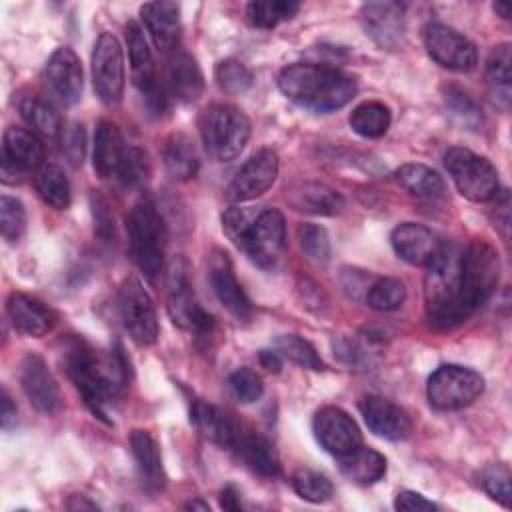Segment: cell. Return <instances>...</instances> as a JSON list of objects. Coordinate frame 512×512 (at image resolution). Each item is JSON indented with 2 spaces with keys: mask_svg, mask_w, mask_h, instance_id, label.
Instances as JSON below:
<instances>
[{
  "mask_svg": "<svg viewBox=\"0 0 512 512\" xmlns=\"http://www.w3.org/2000/svg\"><path fill=\"white\" fill-rule=\"evenodd\" d=\"M62 364L86 406L94 416L108 422L106 408L116 400L128 378V366L120 350L102 356L86 340L72 336L62 346Z\"/></svg>",
  "mask_w": 512,
  "mask_h": 512,
  "instance_id": "obj_1",
  "label": "cell"
},
{
  "mask_svg": "<svg viewBox=\"0 0 512 512\" xmlns=\"http://www.w3.org/2000/svg\"><path fill=\"white\" fill-rule=\"evenodd\" d=\"M278 88L294 104L312 112H332L356 96V82L338 68L290 64L278 76Z\"/></svg>",
  "mask_w": 512,
  "mask_h": 512,
  "instance_id": "obj_2",
  "label": "cell"
},
{
  "mask_svg": "<svg viewBox=\"0 0 512 512\" xmlns=\"http://www.w3.org/2000/svg\"><path fill=\"white\" fill-rule=\"evenodd\" d=\"M460 264L462 246L442 242L434 258L426 264L424 298L428 320L436 328H454L462 324L470 314L462 302L460 290Z\"/></svg>",
  "mask_w": 512,
  "mask_h": 512,
  "instance_id": "obj_3",
  "label": "cell"
},
{
  "mask_svg": "<svg viewBox=\"0 0 512 512\" xmlns=\"http://www.w3.org/2000/svg\"><path fill=\"white\" fill-rule=\"evenodd\" d=\"M130 254L142 274L154 282L164 266L166 254V224L152 200H140L126 220Z\"/></svg>",
  "mask_w": 512,
  "mask_h": 512,
  "instance_id": "obj_4",
  "label": "cell"
},
{
  "mask_svg": "<svg viewBox=\"0 0 512 512\" xmlns=\"http://www.w3.org/2000/svg\"><path fill=\"white\" fill-rule=\"evenodd\" d=\"M198 128L204 150L218 162L236 158L250 138L248 116L232 104H210L204 108Z\"/></svg>",
  "mask_w": 512,
  "mask_h": 512,
  "instance_id": "obj_5",
  "label": "cell"
},
{
  "mask_svg": "<svg viewBox=\"0 0 512 512\" xmlns=\"http://www.w3.org/2000/svg\"><path fill=\"white\" fill-rule=\"evenodd\" d=\"M500 278L498 252L482 242L474 240L462 248L460 264V290L466 312L472 316L494 294Z\"/></svg>",
  "mask_w": 512,
  "mask_h": 512,
  "instance_id": "obj_6",
  "label": "cell"
},
{
  "mask_svg": "<svg viewBox=\"0 0 512 512\" xmlns=\"http://www.w3.org/2000/svg\"><path fill=\"white\" fill-rule=\"evenodd\" d=\"M166 308L174 324L196 336H208L214 328V318L198 304L192 292L188 264L182 256L172 258L166 270Z\"/></svg>",
  "mask_w": 512,
  "mask_h": 512,
  "instance_id": "obj_7",
  "label": "cell"
},
{
  "mask_svg": "<svg viewBox=\"0 0 512 512\" xmlns=\"http://www.w3.org/2000/svg\"><path fill=\"white\" fill-rule=\"evenodd\" d=\"M444 166L452 176L458 192L472 202L494 200L500 192L494 164L468 148H448L444 154Z\"/></svg>",
  "mask_w": 512,
  "mask_h": 512,
  "instance_id": "obj_8",
  "label": "cell"
},
{
  "mask_svg": "<svg viewBox=\"0 0 512 512\" xmlns=\"http://www.w3.org/2000/svg\"><path fill=\"white\" fill-rule=\"evenodd\" d=\"M484 392V378L466 366L444 364L432 372L426 384L428 402L436 410H460Z\"/></svg>",
  "mask_w": 512,
  "mask_h": 512,
  "instance_id": "obj_9",
  "label": "cell"
},
{
  "mask_svg": "<svg viewBox=\"0 0 512 512\" xmlns=\"http://www.w3.org/2000/svg\"><path fill=\"white\" fill-rule=\"evenodd\" d=\"M118 314L124 330L138 346H150L158 338V318L152 298L136 278H126L118 292Z\"/></svg>",
  "mask_w": 512,
  "mask_h": 512,
  "instance_id": "obj_10",
  "label": "cell"
},
{
  "mask_svg": "<svg viewBox=\"0 0 512 512\" xmlns=\"http://www.w3.org/2000/svg\"><path fill=\"white\" fill-rule=\"evenodd\" d=\"M92 84L106 106H116L124 92V56L118 38L102 32L92 50Z\"/></svg>",
  "mask_w": 512,
  "mask_h": 512,
  "instance_id": "obj_11",
  "label": "cell"
},
{
  "mask_svg": "<svg viewBox=\"0 0 512 512\" xmlns=\"http://www.w3.org/2000/svg\"><path fill=\"white\" fill-rule=\"evenodd\" d=\"M422 40L430 58L448 70L470 72L478 64L476 46L464 34L446 24H426Z\"/></svg>",
  "mask_w": 512,
  "mask_h": 512,
  "instance_id": "obj_12",
  "label": "cell"
},
{
  "mask_svg": "<svg viewBox=\"0 0 512 512\" xmlns=\"http://www.w3.org/2000/svg\"><path fill=\"white\" fill-rule=\"evenodd\" d=\"M286 242V224L284 216L276 208H262L252 222L240 250L260 268H272Z\"/></svg>",
  "mask_w": 512,
  "mask_h": 512,
  "instance_id": "obj_13",
  "label": "cell"
},
{
  "mask_svg": "<svg viewBox=\"0 0 512 512\" xmlns=\"http://www.w3.org/2000/svg\"><path fill=\"white\" fill-rule=\"evenodd\" d=\"M278 168V154L272 148L258 150L246 160V164L236 172V176L228 184L226 200L238 204L262 196L276 182Z\"/></svg>",
  "mask_w": 512,
  "mask_h": 512,
  "instance_id": "obj_14",
  "label": "cell"
},
{
  "mask_svg": "<svg viewBox=\"0 0 512 512\" xmlns=\"http://www.w3.org/2000/svg\"><path fill=\"white\" fill-rule=\"evenodd\" d=\"M126 46H128L132 80H134L136 88L142 92V96L146 98L152 112H162L164 104H166V96L156 82L154 58L148 48L146 36L136 22L126 24Z\"/></svg>",
  "mask_w": 512,
  "mask_h": 512,
  "instance_id": "obj_15",
  "label": "cell"
},
{
  "mask_svg": "<svg viewBox=\"0 0 512 512\" xmlns=\"http://www.w3.org/2000/svg\"><path fill=\"white\" fill-rule=\"evenodd\" d=\"M312 430L318 444L340 458L362 444V434L354 418L338 406H324L314 414Z\"/></svg>",
  "mask_w": 512,
  "mask_h": 512,
  "instance_id": "obj_16",
  "label": "cell"
},
{
  "mask_svg": "<svg viewBox=\"0 0 512 512\" xmlns=\"http://www.w3.org/2000/svg\"><path fill=\"white\" fill-rule=\"evenodd\" d=\"M20 384L30 404L42 414H56L62 406L58 382L38 354H26L20 370Z\"/></svg>",
  "mask_w": 512,
  "mask_h": 512,
  "instance_id": "obj_17",
  "label": "cell"
},
{
  "mask_svg": "<svg viewBox=\"0 0 512 512\" xmlns=\"http://www.w3.org/2000/svg\"><path fill=\"white\" fill-rule=\"evenodd\" d=\"M208 276H210V286L218 298V302L238 320H248L252 316V304L242 290L240 282L236 280L232 262L226 252L214 250L210 256V266H208Z\"/></svg>",
  "mask_w": 512,
  "mask_h": 512,
  "instance_id": "obj_18",
  "label": "cell"
},
{
  "mask_svg": "<svg viewBox=\"0 0 512 512\" xmlns=\"http://www.w3.org/2000/svg\"><path fill=\"white\" fill-rule=\"evenodd\" d=\"M46 82L54 96L66 106H72L82 98V64L72 48L60 46L52 52L46 62Z\"/></svg>",
  "mask_w": 512,
  "mask_h": 512,
  "instance_id": "obj_19",
  "label": "cell"
},
{
  "mask_svg": "<svg viewBox=\"0 0 512 512\" xmlns=\"http://www.w3.org/2000/svg\"><path fill=\"white\" fill-rule=\"evenodd\" d=\"M358 408L366 426L380 438L404 440L412 432L410 416L400 406L382 396L368 394L360 400Z\"/></svg>",
  "mask_w": 512,
  "mask_h": 512,
  "instance_id": "obj_20",
  "label": "cell"
},
{
  "mask_svg": "<svg viewBox=\"0 0 512 512\" xmlns=\"http://www.w3.org/2000/svg\"><path fill=\"white\" fill-rule=\"evenodd\" d=\"M366 34L382 48H396L404 36V14L396 2H368L362 6Z\"/></svg>",
  "mask_w": 512,
  "mask_h": 512,
  "instance_id": "obj_21",
  "label": "cell"
},
{
  "mask_svg": "<svg viewBox=\"0 0 512 512\" xmlns=\"http://www.w3.org/2000/svg\"><path fill=\"white\" fill-rule=\"evenodd\" d=\"M390 242L398 258L414 266H426L442 244L428 226L416 222L398 224L390 234Z\"/></svg>",
  "mask_w": 512,
  "mask_h": 512,
  "instance_id": "obj_22",
  "label": "cell"
},
{
  "mask_svg": "<svg viewBox=\"0 0 512 512\" xmlns=\"http://www.w3.org/2000/svg\"><path fill=\"white\" fill-rule=\"evenodd\" d=\"M6 310L14 328L32 338H40L56 326V312L42 300L22 292L10 294Z\"/></svg>",
  "mask_w": 512,
  "mask_h": 512,
  "instance_id": "obj_23",
  "label": "cell"
},
{
  "mask_svg": "<svg viewBox=\"0 0 512 512\" xmlns=\"http://www.w3.org/2000/svg\"><path fill=\"white\" fill-rule=\"evenodd\" d=\"M140 18L160 52H174L180 34V8L174 2H148L140 6Z\"/></svg>",
  "mask_w": 512,
  "mask_h": 512,
  "instance_id": "obj_24",
  "label": "cell"
},
{
  "mask_svg": "<svg viewBox=\"0 0 512 512\" xmlns=\"http://www.w3.org/2000/svg\"><path fill=\"white\" fill-rule=\"evenodd\" d=\"M46 148L42 138L32 132L30 128L10 126L4 132V144H2V158L12 162L22 174L42 168L44 166Z\"/></svg>",
  "mask_w": 512,
  "mask_h": 512,
  "instance_id": "obj_25",
  "label": "cell"
},
{
  "mask_svg": "<svg viewBox=\"0 0 512 512\" xmlns=\"http://www.w3.org/2000/svg\"><path fill=\"white\" fill-rule=\"evenodd\" d=\"M166 86L180 102H194L204 90V76L198 62L186 52H174L166 66Z\"/></svg>",
  "mask_w": 512,
  "mask_h": 512,
  "instance_id": "obj_26",
  "label": "cell"
},
{
  "mask_svg": "<svg viewBox=\"0 0 512 512\" xmlns=\"http://www.w3.org/2000/svg\"><path fill=\"white\" fill-rule=\"evenodd\" d=\"M132 456L136 462V470L142 486L148 492H158L166 484V474L162 466V456L156 440L146 430H134L130 436Z\"/></svg>",
  "mask_w": 512,
  "mask_h": 512,
  "instance_id": "obj_27",
  "label": "cell"
},
{
  "mask_svg": "<svg viewBox=\"0 0 512 512\" xmlns=\"http://www.w3.org/2000/svg\"><path fill=\"white\" fill-rule=\"evenodd\" d=\"M126 148L128 146L122 138L120 128L110 120H100L94 132V152H92L94 172L100 178L116 176Z\"/></svg>",
  "mask_w": 512,
  "mask_h": 512,
  "instance_id": "obj_28",
  "label": "cell"
},
{
  "mask_svg": "<svg viewBox=\"0 0 512 512\" xmlns=\"http://www.w3.org/2000/svg\"><path fill=\"white\" fill-rule=\"evenodd\" d=\"M396 180L418 202L440 204L446 200V184L442 176L424 164H402L396 170Z\"/></svg>",
  "mask_w": 512,
  "mask_h": 512,
  "instance_id": "obj_29",
  "label": "cell"
},
{
  "mask_svg": "<svg viewBox=\"0 0 512 512\" xmlns=\"http://www.w3.org/2000/svg\"><path fill=\"white\" fill-rule=\"evenodd\" d=\"M192 422L196 424V428L208 438L212 440L214 444L222 446V448H228V450H234L236 446V440L240 436V426L228 418L222 410H218L216 406L212 404H204V402H196L192 406Z\"/></svg>",
  "mask_w": 512,
  "mask_h": 512,
  "instance_id": "obj_30",
  "label": "cell"
},
{
  "mask_svg": "<svg viewBox=\"0 0 512 512\" xmlns=\"http://www.w3.org/2000/svg\"><path fill=\"white\" fill-rule=\"evenodd\" d=\"M288 202L308 214L332 216L344 208V198L334 188L320 182H304L288 192Z\"/></svg>",
  "mask_w": 512,
  "mask_h": 512,
  "instance_id": "obj_31",
  "label": "cell"
},
{
  "mask_svg": "<svg viewBox=\"0 0 512 512\" xmlns=\"http://www.w3.org/2000/svg\"><path fill=\"white\" fill-rule=\"evenodd\" d=\"M234 450L240 454V458L246 462V466L252 472H256L264 478H274L280 474V460H278V454L268 438H264L256 432L240 430Z\"/></svg>",
  "mask_w": 512,
  "mask_h": 512,
  "instance_id": "obj_32",
  "label": "cell"
},
{
  "mask_svg": "<svg viewBox=\"0 0 512 512\" xmlns=\"http://www.w3.org/2000/svg\"><path fill=\"white\" fill-rule=\"evenodd\" d=\"M162 160H164V166H166V172L170 174V178L180 180V182L194 178L200 168V158H198L196 146L182 132L170 134L166 138L164 148H162Z\"/></svg>",
  "mask_w": 512,
  "mask_h": 512,
  "instance_id": "obj_33",
  "label": "cell"
},
{
  "mask_svg": "<svg viewBox=\"0 0 512 512\" xmlns=\"http://www.w3.org/2000/svg\"><path fill=\"white\" fill-rule=\"evenodd\" d=\"M338 460L342 474L354 484H376L386 474V458L372 448H364L362 444Z\"/></svg>",
  "mask_w": 512,
  "mask_h": 512,
  "instance_id": "obj_34",
  "label": "cell"
},
{
  "mask_svg": "<svg viewBox=\"0 0 512 512\" xmlns=\"http://www.w3.org/2000/svg\"><path fill=\"white\" fill-rule=\"evenodd\" d=\"M510 44L502 42L492 48L488 60H486V82H488V94L494 106L508 110L510 106Z\"/></svg>",
  "mask_w": 512,
  "mask_h": 512,
  "instance_id": "obj_35",
  "label": "cell"
},
{
  "mask_svg": "<svg viewBox=\"0 0 512 512\" xmlns=\"http://www.w3.org/2000/svg\"><path fill=\"white\" fill-rule=\"evenodd\" d=\"M350 128L362 138H380L388 132L392 116L382 102H362L356 106L348 118Z\"/></svg>",
  "mask_w": 512,
  "mask_h": 512,
  "instance_id": "obj_36",
  "label": "cell"
},
{
  "mask_svg": "<svg viewBox=\"0 0 512 512\" xmlns=\"http://www.w3.org/2000/svg\"><path fill=\"white\" fill-rule=\"evenodd\" d=\"M20 116L38 136H56L62 130V122L52 104L38 96H24L18 102Z\"/></svg>",
  "mask_w": 512,
  "mask_h": 512,
  "instance_id": "obj_37",
  "label": "cell"
},
{
  "mask_svg": "<svg viewBox=\"0 0 512 512\" xmlns=\"http://www.w3.org/2000/svg\"><path fill=\"white\" fill-rule=\"evenodd\" d=\"M36 190H38L40 198L56 210H66L70 206V200H72L70 182H68L64 170L56 164H44L38 170Z\"/></svg>",
  "mask_w": 512,
  "mask_h": 512,
  "instance_id": "obj_38",
  "label": "cell"
},
{
  "mask_svg": "<svg viewBox=\"0 0 512 512\" xmlns=\"http://www.w3.org/2000/svg\"><path fill=\"white\" fill-rule=\"evenodd\" d=\"M298 10H300V4L292 0H266V2H250L246 6V16L252 26L270 30L280 22L290 20Z\"/></svg>",
  "mask_w": 512,
  "mask_h": 512,
  "instance_id": "obj_39",
  "label": "cell"
},
{
  "mask_svg": "<svg viewBox=\"0 0 512 512\" xmlns=\"http://www.w3.org/2000/svg\"><path fill=\"white\" fill-rule=\"evenodd\" d=\"M364 300H366V304L372 310L390 312V310H396V308H400L404 304V300H406V286H404L402 280L392 278V276L376 278L370 284Z\"/></svg>",
  "mask_w": 512,
  "mask_h": 512,
  "instance_id": "obj_40",
  "label": "cell"
},
{
  "mask_svg": "<svg viewBox=\"0 0 512 512\" xmlns=\"http://www.w3.org/2000/svg\"><path fill=\"white\" fill-rule=\"evenodd\" d=\"M276 352L280 356H284L286 360L302 366V368H308V370H324V362L322 358L318 356L316 348L300 338V336H294V334H284V336H278L276 338Z\"/></svg>",
  "mask_w": 512,
  "mask_h": 512,
  "instance_id": "obj_41",
  "label": "cell"
},
{
  "mask_svg": "<svg viewBox=\"0 0 512 512\" xmlns=\"http://www.w3.org/2000/svg\"><path fill=\"white\" fill-rule=\"evenodd\" d=\"M292 488L302 500L312 504L326 502L334 494L332 482L324 474L310 468H300L292 474Z\"/></svg>",
  "mask_w": 512,
  "mask_h": 512,
  "instance_id": "obj_42",
  "label": "cell"
},
{
  "mask_svg": "<svg viewBox=\"0 0 512 512\" xmlns=\"http://www.w3.org/2000/svg\"><path fill=\"white\" fill-rule=\"evenodd\" d=\"M146 174H148L146 152L138 146H128L114 178L124 188H134V186H140L146 180Z\"/></svg>",
  "mask_w": 512,
  "mask_h": 512,
  "instance_id": "obj_43",
  "label": "cell"
},
{
  "mask_svg": "<svg viewBox=\"0 0 512 512\" xmlns=\"http://www.w3.org/2000/svg\"><path fill=\"white\" fill-rule=\"evenodd\" d=\"M0 228L2 236L8 242H18L26 230V210L18 198L2 196L0 198Z\"/></svg>",
  "mask_w": 512,
  "mask_h": 512,
  "instance_id": "obj_44",
  "label": "cell"
},
{
  "mask_svg": "<svg viewBox=\"0 0 512 512\" xmlns=\"http://www.w3.org/2000/svg\"><path fill=\"white\" fill-rule=\"evenodd\" d=\"M262 208H252V206H232L222 214V230L232 240L234 246H242L252 222L256 220L258 212Z\"/></svg>",
  "mask_w": 512,
  "mask_h": 512,
  "instance_id": "obj_45",
  "label": "cell"
},
{
  "mask_svg": "<svg viewBox=\"0 0 512 512\" xmlns=\"http://www.w3.org/2000/svg\"><path fill=\"white\" fill-rule=\"evenodd\" d=\"M218 86L228 94L246 92L252 84V72L238 60H222L214 70Z\"/></svg>",
  "mask_w": 512,
  "mask_h": 512,
  "instance_id": "obj_46",
  "label": "cell"
},
{
  "mask_svg": "<svg viewBox=\"0 0 512 512\" xmlns=\"http://www.w3.org/2000/svg\"><path fill=\"white\" fill-rule=\"evenodd\" d=\"M298 244L302 252L314 262H326L330 258V238L328 232L318 224L298 226Z\"/></svg>",
  "mask_w": 512,
  "mask_h": 512,
  "instance_id": "obj_47",
  "label": "cell"
},
{
  "mask_svg": "<svg viewBox=\"0 0 512 512\" xmlns=\"http://www.w3.org/2000/svg\"><path fill=\"white\" fill-rule=\"evenodd\" d=\"M480 486L490 498L506 508L510 506V470L504 464L486 466L480 472Z\"/></svg>",
  "mask_w": 512,
  "mask_h": 512,
  "instance_id": "obj_48",
  "label": "cell"
},
{
  "mask_svg": "<svg viewBox=\"0 0 512 512\" xmlns=\"http://www.w3.org/2000/svg\"><path fill=\"white\" fill-rule=\"evenodd\" d=\"M228 386L234 394V398L242 404H252L256 402L262 392H264V384L262 378L252 370V368H238L230 374L228 378Z\"/></svg>",
  "mask_w": 512,
  "mask_h": 512,
  "instance_id": "obj_49",
  "label": "cell"
},
{
  "mask_svg": "<svg viewBox=\"0 0 512 512\" xmlns=\"http://www.w3.org/2000/svg\"><path fill=\"white\" fill-rule=\"evenodd\" d=\"M444 102L448 106V110L462 122L468 126H476L482 120L480 108L478 104L458 86H448L444 90Z\"/></svg>",
  "mask_w": 512,
  "mask_h": 512,
  "instance_id": "obj_50",
  "label": "cell"
},
{
  "mask_svg": "<svg viewBox=\"0 0 512 512\" xmlns=\"http://www.w3.org/2000/svg\"><path fill=\"white\" fill-rule=\"evenodd\" d=\"M60 148L72 166H80L86 156V132L78 122H70L60 130Z\"/></svg>",
  "mask_w": 512,
  "mask_h": 512,
  "instance_id": "obj_51",
  "label": "cell"
},
{
  "mask_svg": "<svg viewBox=\"0 0 512 512\" xmlns=\"http://www.w3.org/2000/svg\"><path fill=\"white\" fill-rule=\"evenodd\" d=\"M92 216H94V230L102 242L114 240V218L110 216L108 204L100 194H92Z\"/></svg>",
  "mask_w": 512,
  "mask_h": 512,
  "instance_id": "obj_52",
  "label": "cell"
},
{
  "mask_svg": "<svg viewBox=\"0 0 512 512\" xmlns=\"http://www.w3.org/2000/svg\"><path fill=\"white\" fill-rule=\"evenodd\" d=\"M394 508L402 512H432L436 510V504L414 490H402L394 498Z\"/></svg>",
  "mask_w": 512,
  "mask_h": 512,
  "instance_id": "obj_53",
  "label": "cell"
},
{
  "mask_svg": "<svg viewBox=\"0 0 512 512\" xmlns=\"http://www.w3.org/2000/svg\"><path fill=\"white\" fill-rule=\"evenodd\" d=\"M372 282H370V276H366L362 270H354L352 268V270H344V274H342V286L354 298H358V290H362L364 296H366V292H368Z\"/></svg>",
  "mask_w": 512,
  "mask_h": 512,
  "instance_id": "obj_54",
  "label": "cell"
},
{
  "mask_svg": "<svg viewBox=\"0 0 512 512\" xmlns=\"http://www.w3.org/2000/svg\"><path fill=\"white\" fill-rule=\"evenodd\" d=\"M332 346H334V354H338L348 364H358V360L362 358V350L350 338L338 336V338H334Z\"/></svg>",
  "mask_w": 512,
  "mask_h": 512,
  "instance_id": "obj_55",
  "label": "cell"
},
{
  "mask_svg": "<svg viewBox=\"0 0 512 512\" xmlns=\"http://www.w3.org/2000/svg\"><path fill=\"white\" fill-rule=\"evenodd\" d=\"M220 508H222V510H230V512L242 510L240 492H238L232 484H228V486L222 488V492H220Z\"/></svg>",
  "mask_w": 512,
  "mask_h": 512,
  "instance_id": "obj_56",
  "label": "cell"
},
{
  "mask_svg": "<svg viewBox=\"0 0 512 512\" xmlns=\"http://www.w3.org/2000/svg\"><path fill=\"white\" fill-rule=\"evenodd\" d=\"M258 358H260L262 368H266L268 372L278 374L282 370V358H280L278 352H274V350H260Z\"/></svg>",
  "mask_w": 512,
  "mask_h": 512,
  "instance_id": "obj_57",
  "label": "cell"
},
{
  "mask_svg": "<svg viewBox=\"0 0 512 512\" xmlns=\"http://www.w3.org/2000/svg\"><path fill=\"white\" fill-rule=\"evenodd\" d=\"M16 422V406L6 390H2V428L8 430Z\"/></svg>",
  "mask_w": 512,
  "mask_h": 512,
  "instance_id": "obj_58",
  "label": "cell"
},
{
  "mask_svg": "<svg viewBox=\"0 0 512 512\" xmlns=\"http://www.w3.org/2000/svg\"><path fill=\"white\" fill-rule=\"evenodd\" d=\"M184 508H188V510H210V506L206 504V502H202V500H190L188 504H184Z\"/></svg>",
  "mask_w": 512,
  "mask_h": 512,
  "instance_id": "obj_59",
  "label": "cell"
},
{
  "mask_svg": "<svg viewBox=\"0 0 512 512\" xmlns=\"http://www.w3.org/2000/svg\"><path fill=\"white\" fill-rule=\"evenodd\" d=\"M492 8H494V10H496L504 20H508V18H510V10H508L504 4H494Z\"/></svg>",
  "mask_w": 512,
  "mask_h": 512,
  "instance_id": "obj_60",
  "label": "cell"
}]
</instances>
